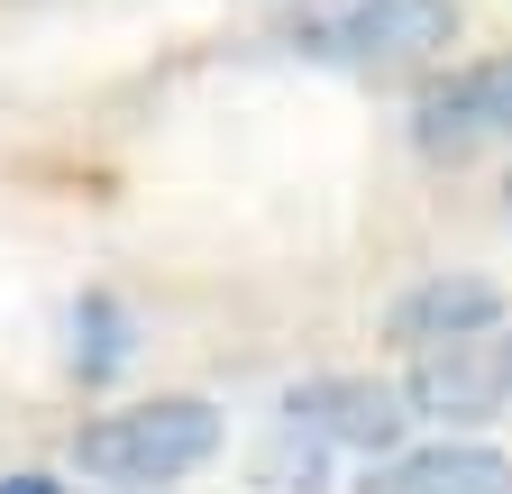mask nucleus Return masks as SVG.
<instances>
[{
  "label": "nucleus",
  "mask_w": 512,
  "mask_h": 494,
  "mask_svg": "<svg viewBox=\"0 0 512 494\" xmlns=\"http://www.w3.org/2000/svg\"><path fill=\"white\" fill-rule=\"evenodd\" d=\"M275 430L284 449H302V467L320 458H403V430H412V403L403 385H375V376H311L275 403Z\"/></svg>",
  "instance_id": "nucleus-3"
},
{
  "label": "nucleus",
  "mask_w": 512,
  "mask_h": 494,
  "mask_svg": "<svg viewBox=\"0 0 512 494\" xmlns=\"http://www.w3.org/2000/svg\"><path fill=\"white\" fill-rule=\"evenodd\" d=\"M412 147L439 165H467L512 147V55H476V65H448L421 101H412Z\"/></svg>",
  "instance_id": "nucleus-4"
},
{
  "label": "nucleus",
  "mask_w": 512,
  "mask_h": 494,
  "mask_svg": "<svg viewBox=\"0 0 512 494\" xmlns=\"http://www.w3.org/2000/svg\"><path fill=\"white\" fill-rule=\"evenodd\" d=\"M0 494H55V476H37V467L28 476H0Z\"/></svg>",
  "instance_id": "nucleus-9"
},
{
  "label": "nucleus",
  "mask_w": 512,
  "mask_h": 494,
  "mask_svg": "<svg viewBox=\"0 0 512 494\" xmlns=\"http://www.w3.org/2000/svg\"><path fill=\"white\" fill-rule=\"evenodd\" d=\"M503 330H512V293L494 275H458V266L403 284L394 312H384V339L403 357H448V348H476V339H503Z\"/></svg>",
  "instance_id": "nucleus-5"
},
{
  "label": "nucleus",
  "mask_w": 512,
  "mask_h": 494,
  "mask_svg": "<svg viewBox=\"0 0 512 494\" xmlns=\"http://www.w3.org/2000/svg\"><path fill=\"white\" fill-rule=\"evenodd\" d=\"M128 357H138V321H128V302L83 293V302H74V376L101 385V376H119Z\"/></svg>",
  "instance_id": "nucleus-8"
},
{
  "label": "nucleus",
  "mask_w": 512,
  "mask_h": 494,
  "mask_svg": "<svg viewBox=\"0 0 512 494\" xmlns=\"http://www.w3.org/2000/svg\"><path fill=\"white\" fill-rule=\"evenodd\" d=\"M275 46L311 55V65H348V74L430 65L458 46V0H293L275 19Z\"/></svg>",
  "instance_id": "nucleus-1"
},
{
  "label": "nucleus",
  "mask_w": 512,
  "mask_h": 494,
  "mask_svg": "<svg viewBox=\"0 0 512 494\" xmlns=\"http://www.w3.org/2000/svg\"><path fill=\"white\" fill-rule=\"evenodd\" d=\"M503 193H512V183H503Z\"/></svg>",
  "instance_id": "nucleus-10"
},
{
  "label": "nucleus",
  "mask_w": 512,
  "mask_h": 494,
  "mask_svg": "<svg viewBox=\"0 0 512 494\" xmlns=\"http://www.w3.org/2000/svg\"><path fill=\"white\" fill-rule=\"evenodd\" d=\"M403 403L412 421H494L512 412V366H503V339H476V348H448V357H412L403 376Z\"/></svg>",
  "instance_id": "nucleus-6"
},
{
  "label": "nucleus",
  "mask_w": 512,
  "mask_h": 494,
  "mask_svg": "<svg viewBox=\"0 0 512 494\" xmlns=\"http://www.w3.org/2000/svg\"><path fill=\"white\" fill-rule=\"evenodd\" d=\"M366 494H512V458L485 440H430L366 476Z\"/></svg>",
  "instance_id": "nucleus-7"
},
{
  "label": "nucleus",
  "mask_w": 512,
  "mask_h": 494,
  "mask_svg": "<svg viewBox=\"0 0 512 494\" xmlns=\"http://www.w3.org/2000/svg\"><path fill=\"white\" fill-rule=\"evenodd\" d=\"M211 458H220V412L202 394H156V403H128V412H101L74 430V467L92 485H119V494L183 485Z\"/></svg>",
  "instance_id": "nucleus-2"
}]
</instances>
